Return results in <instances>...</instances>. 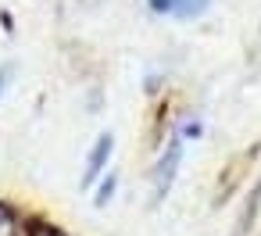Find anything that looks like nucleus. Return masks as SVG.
Here are the masks:
<instances>
[{
  "label": "nucleus",
  "instance_id": "obj_8",
  "mask_svg": "<svg viewBox=\"0 0 261 236\" xmlns=\"http://www.w3.org/2000/svg\"><path fill=\"white\" fill-rule=\"evenodd\" d=\"M182 136H200V122H190V125L182 129Z\"/></svg>",
  "mask_w": 261,
  "mask_h": 236
},
{
  "label": "nucleus",
  "instance_id": "obj_4",
  "mask_svg": "<svg viewBox=\"0 0 261 236\" xmlns=\"http://www.w3.org/2000/svg\"><path fill=\"white\" fill-rule=\"evenodd\" d=\"M0 236H33L29 225H25V232H22V218H18V211H15L11 204H4V200H0Z\"/></svg>",
  "mask_w": 261,
  "mask_h": 236
},
{
  "label": "nucleus",
  "instance_id": "obj_3",
  "mask_svg": "<svg viewBox=\"0 0 261 236\" xmlns=\"http://www.w3.org/2000/svg\"><path fill=\"white\" fill-rule=\"evenodd\" d=\"M150 11L158 15H175V18H197L211 8V0H147Z\"/></svg>",
  "mask_w": 261,
  "mask_h": 236
},
{
  "label": "nucleus",
  "instance_id": "obj_5",
  "mask_svg": "<svg viewBox=\"0 0 261 236\" xmlns=\"http://www.w3.org/2000/svg\"><path fill=\"white\" fill-rule=\"evenodd\" d=\"M257 200H261V186H254V193L247 197V211H243V218H240V225H236V236H247V232H250V225H254V211H257Z\"/></svg>",
  "mask_w": 261,
  "mask_h": 236
},
{
  "label": "nucleus",
  "instance_id": "obj_6",
  "mask_svg": "<svg viewBox=\"0 0 261 236\" xmlns=\"http://www.w3.org/2000/svg\"><path fill=\"white\" fill-rule=\"evenodd\" d=\"M115 190H118V172H108L104 182L97 186V207H108V200L115 197Z\"/></svg>",
  "mask_w": 261,
  "mask_h": 236
},
{
  "label": "nucleus",
  "instance_id": "obj_1",
  "mask_svg": "<svg viewBox=\"0 0 261 236\" xmlns=\"http://www.w3.org/2000/svg\"><path fill=\"white\" fill-rule=\"evenodd\" d=\"M179 165H182V136L175 133V136L168 140L165 154H161L158 165H154V197H158V200L168 197V190H172V182H175V175H179Z\"/></svg>",
  "mask_w": 261,
  "mask_h": 236
},
{
  "label": "nucleus",
  "instance_id": "obj_7",
  "mask_svg": "<svg viewBox=\"0 0 261 236\" xmlns=\"http://www.w3.org/2000/svg\"><path fill=\"white\" fill-rule=\"evenodd\" d=\"M11 65H4V68H0V97H4V90H8V83H11Z\"/></svg>",
  "mask_w": 261,
  "mask_h": 236
},
{
  "label": "nucleus",
  "instance_id": "obj_2",
  "mask_svg": "<svg viewBox=\"0 0 261 236\" xmlns=\"http://www.w3.org/2000/svg\"><path fill=\"white\" fill-rule=\"evenodd\" d=\"M111 147H115V136H111V133H100L97 143H93V150H90V158H86L83 186H93V182L104 175V168H108V161H111Z\"/></svg>",
  "mask_w": 261,
  "mask_h": 236
}]
</instances>
